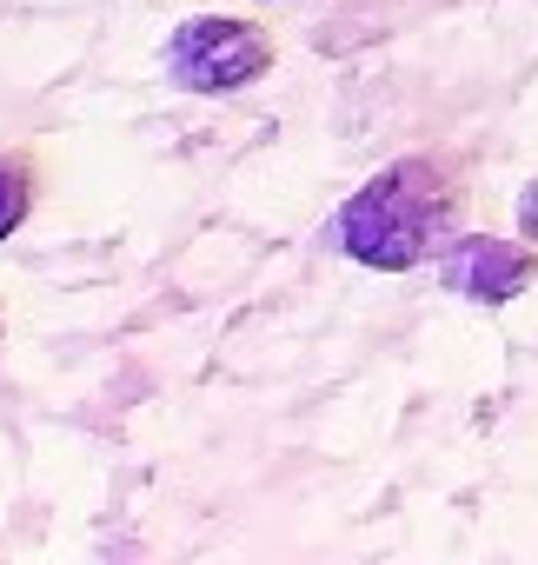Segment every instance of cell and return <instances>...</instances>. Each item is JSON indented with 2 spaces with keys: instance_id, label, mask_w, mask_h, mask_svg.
<instances>
[{
  "instance_id": "cell-2",
  "label": "cell",
  "mask_w": 538,
  "mask_h": 565,
  "mask_svg": "<svg viewBox=\"0 0 538 565\" xmlns=\"http://www.w3.org/2000/svg\"><path fill=\"white\" fill-rule=\"evenodd\" d=\"M166 81L186 94H239L273 67V34L239 14H193L166 34Z\"/></svg>"
},
{
  "instance_id": "cell-1",
  "label": "cell",
  "mask_w": 538,
  "mask_h": 565,
  "mask_svg": "<svg viewBox=\"0 0 538 565\" xmlns=\"http://www.w3.org/2000/svg\"><path fill=\"white\" fill-rule=\"evenodd\" d=\"M452 213H459V193H452L445 167L412 153V160L379 167L340 206V246L373 273H406V266H419L426 253L445 246Z\"/></svg>"
},
{
  "instance_id": "cell-3",
  "label": "cell",
  "mask_w": 538,
  "mask_h": 565,
  "mask_svg": "<svg viewBox=\"0 0 538 565\" xmlns=\"http://www.w3.org/2000/svg\"><path fill=\"white\" fill-rule=\"evenodd\" d=\"M439 279H445V294H459L472 307H505V300H518L531 279H538V253H531V239L512 246V239H485L478 233V239L445 246Z\"/></svg>"
},
{
  "instance_id": "cell-5",
  "label": "cell",
  "mask_w": 538,
  "mask_h": 565,
  "mask_svg": "<svg viewBox=\"0 0 538 565\" xmlns=\"http://www.w3.org/2000/svg\"><path fill=\"white\" fill-rule=\"evenodd\" d=\"M518 233H525V239L538 246V180H531V186L518 193Z\"/></svg>"
},
{
  "instance_id": "cell-4",
  "label": "cell",
  "mask_w": 538,
  "mask_h": 565,
  "mask_svg": "<svg viewBox=\"0 0 538 565\" xmlns=\"http://www.w3.org/2000/svg\"><path fill=\"white\" fill-rule=\"evenodd\" d=\"M41 206V153L34 147H8L0 153V239H14Z\"/></svg>"
}]
</instances>
